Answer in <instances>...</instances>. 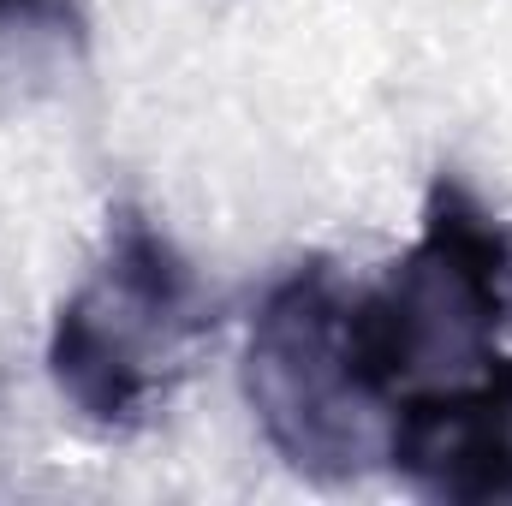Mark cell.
<instances>
[{
  "label": "cell",
  "mask_w": 512,
  "mask_h": 506,
  "mask_svg": "<svg viewBox=\"0 0 512 506\" xmlns=\"http://www.w3.org/2000/svg\"><path fill=\"white\" fill-rule=\"evenodd\" d=\"M0 36L84 48L90 18H84V0H0Z\"/></svg>",
  "instance_id": "obj_4"
},
{
  "label": "cell",
  "mask_w": 512,
  "mask_h": 506,
  "mask_svg": "<svg viewBox=\"0 0 512 506\" xmlns=\"http://www.w3.org/2000/svg\"><path fill=\"white\" fill-rule=\"evenodd\" d=\"M346 298L334 262L304 256L262 292L245 340V399L268 447L310 483H346L382 459V423L346 352Z\"/></svg>",
  "instance_id": "obj_3"
},
{
  "label": "cell",
  "mask_w": 512,
  "mask_h": 506,
  "mask_svg": "<svg viewBox=\"0 0 512 506\" xmlns=\"http://www.w3.org/2000/svg\"><path fill=\"white\" fill-rule=\"evenodd\" d=\"M512 227L435 173L405 256L346 298V352L382 423V459L417 495H512Z\"/></svg>",
  "instance_id": "obj_1"
},
{
  "label": "cell",
  "mask_w": 512,
  "mask_h": 506,
  "mask_svg": "<svg viewBox=\"0 0 512 506\" xmlns=\"http://www.w3.org/2000/svg\"><path fill=\"white\" fill-rule=\"evenodd\" d=\"M203 328L209 304L179 245L143 209H114L96 268L54 310L48 376L84 423L137 429Z\"/></svg>",
  "instance_id": "obj_2"
}]
</instances>
